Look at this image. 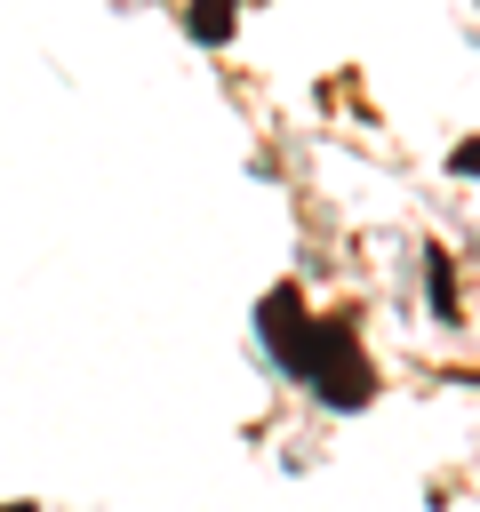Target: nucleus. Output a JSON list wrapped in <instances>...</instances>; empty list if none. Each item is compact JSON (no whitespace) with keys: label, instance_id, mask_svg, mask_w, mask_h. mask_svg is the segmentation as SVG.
I'll return each mask as SVG.
<instances>
[{"label":"nucleus","instance_id":"nucleus-1","mask_svg":"<svg viewBox=\"0 0 480 512\" xmlns=\"http://www.w3.org/2000/svg\"><path fill=\"white\" fill-rule=\"evenodd\" d=\"M256 328H264V352H272L296 384H312L328 408H368V400H376V368H368V352H360V336H352V312L312 320L296 288H272L264 312H256Z\"/></svg>","mask_w":480,"mask_h":512},{"label":"nucleus","instance_id":"nucleus-2","mask_svg":"<svg viewBox=\"0 0 480 512\" xmlns=\"http://www.w3.org/2000/svg\"><path fill=\"white\" fill-rule=\"evenodd\" d=\"M184 24H192V40H200V48H224V40H232V24H240V8H232V0H192V8H184Z\"/></svg>","mask_w":480,"mask_h":512},{"label":"nucleus","instance_id":"nucleus-3","mask_svg":"<svg viewBox=\"0 0 480 512\" xmlns=\"http://www.w3.org/2000/svg\"><path fill=\"white\" fill-rule=\"evenodd\" d=\"M424 288H432V312H440V320H456V280H448V256H440V248L424 256Z\"/></svg>","mask_w":480,"mask_h":512},{"label":"nucleus","instance_id":"nucleus-4","mask_svg":"<svg viewBox=\"0 0 480 512\" xmlns=\"http://www.w3.org/2000/svg\"><path fill=\"white\" fill-rule=\"evenodd\" d=\"M448 168H456V176H480V144H456V152H448Z\"/></svg>","mask_w":480,"mask_h":512}]
</instances>
